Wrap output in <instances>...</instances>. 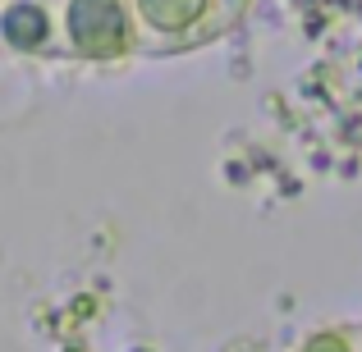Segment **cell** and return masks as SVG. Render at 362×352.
<instances>
[{"label":"cell","instance_id":"obj_1","mask_svg":"<svg viewBox=\"0 0 362 352\" xmlns=\"http://www.w3.org/2000/svg\"><path fill=\"white\" fill-rule=\"evenodd\" d=\"M0 46L14 60L74 69L138 60L124 0H0Z\"/></svg>","mask_w":362,"mask_h":352},{"label":"cell","instance_id":"obj_2","mask_svg":"<svg viewBox=\"0 0 362 352\" xmlns=\"http://www.w3.org/2000/svg\"><path fill=\"white\" fill-rule=\"evenodd\" d=\"M124 5L138 60H179L239 32L257 0H124Z\"/></svg>","mask_w":362,"mask_h":352},{"label":"cell","instance_id":"obj_3","mask_svg":"<svg viewBox=\"0 0 362 352\" xmlns=\"http://www.w3.org/2000/svg\"><path fill=\"white\" fill-rule=\"evenodd\" d=\"M293 352H362V320H335L317 325L293 344Z\"/></svg>","mask_w":362,"mask_h":352}]
</instances>
